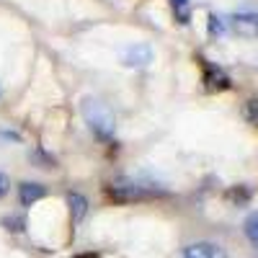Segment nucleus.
I'll list each match as a JSON object with an SVG mask.
<instances>
[{"mask_svg": "<svg viewBox=\"0 0 258 258\" xmlns=\"http://www.w3.org/2000/svg\"><path fill=\"white\" fill-rule=\"evenodd\" d=\"M83 114H85V119H88L93 135L98 140L106 142V140L114 137V116L101 101H85L83 103Z\"/></svg>", "mask_w": 258, "mask_h": 258, "instance_id": "f257e3e1", "label": "nucleus"}, {"mask_svg": "<svg viewBox=\"0 0 258 258\" xmlns=\"http://www.w3.org/2000/svg\"><path fill=\"white\" fill-rule=\"evenodd\" d=\"M106 194H109V199L124 204V202H142L147 197H155V194H163V191H153V188H147V186H140L135 181H111L109 186H106Z\"/></svg>", "mask_w": 258, "mask_h": 258, "instance_id": "f03ea898", "label": "nucleus"}, {"mask_svg": "<svg viewBox=\"0 0 258 258\" xmlns=\"http://www.w3.org/2000/svg\"><path fill=\"white\" fill-rule=\"evenodd\" d=\"M202 68H204V88H207L209 93L230 91V88H232V80H230V75H227L222 68H217V64H212V62H207V59H202Z\"/></svg>", "mask_w": 258, "mask_h": 258, "instance_id": "7ed1b4c3", "label": "nucleus"}, {"mask_svg": "<svg viewBox=\"0 0 258 258\" xmlns=\"http://www.w3.org/2000/svg\"><path fill=\"white\" fill-rule=\"evenodd\" d=\"M230 29L238 34V36H245V39H255L258 36V11H243V13H235L230 16Z\"/></svg>", "mask_w": 258, "mask_h": 258, "instance_id": "20e7f679", "label": "nucleus"}, {"mask_svg": "<svg viewBox=\"0 0 258 258\" xmlns=\"http://www.w3.org/2000/svg\"><path fill=\"white\" fill-rule=\"evenodd\" d=\"M178 258H227V253H225V248L217 245V243H207V240H202V243H191V245H186V248L181 250Z\"/></svg>", "mask_w": 258, "mask_h": 258, "instance_id": "39448f33", "label": "nucleus"}, {"mask_svg": "<svg viewBox=\"0 0 258 258\" xmlns=\"http://www.w3.org/2000/svg\"><path fill=\"white\" fill-rule=\"evenodd\" d=\"M153 62V47L150 44H132L121 52V64L126 68H145Z\"/></svg>", "mask_w": 258, "mask_h": 258, "instance_id": "423d86ee", "label": "nucleus"}, {"mask_svg": "<svg viewBox=\"0 0 258 258\" xmlns=\"http://www.w3.org/2000/svg\"><path fill=\"white\" fill-rule=\"evenodd\" d=\"M18 197H21V204H24V207H31L39 199L47 197V188L41 186V183H36V181H24V183L18 186Z\"/></svg>", "mask_w": 258, "mask_h": 258, "instance_id": "0eeeda50", "label": "nucleus"}, {"mask_svg": "<svg viewBox=\"0 0 258 258\" xmlns=\"http://www.w3.org/2000/svg\"><path fill=\"white\" fill-rule=\"evenodd\" d=\"M68 204H70V214H73V222L80 225L83 217H85V212H88V199L83 197V194L78 191H70L68 194Z\"/></svg>", "mask_w": 258, "mask_h": 258, "instance_id": "6e6552de", "label": "nucleus"}, {"mask_svg": "<svg viewBox=\"0 0 258 258\" xmlns=\"http://www.w3.org/2000/svg\"><path fill=\"white\" fill-rule=\"evenodd\" d=\"M170 11H173L176 21L183 24V26L191 21V3H188V0H170Z\"/></svg>", "mask_w": 258, "mask_h": 258, "instance_id": "1a4fd4ad", "label": "nucleus"}, {"mask_svg": "<svg viewBox=\"0 0 258 258\" xmlns=\"http://www.w3.org/2000/svg\"><path fill=\"white\" fill-rule=\"evenodd\" d=\"M243 232H245V238L258 248V212H250L245 222H243Z\"/></svg>", "mask_w": 258, "mask_h": 258, "instance_id": "9d476101", "label": "nucleus"}, {"mask_svg": "<svg viewBox=\"0 0 258 258\" xmlns=\"http://www.w3.org/2000/svg\"><path fill=\"white\" fill-rule=\"evenodd\" d=\"M227 199L235 202L238 207H243V204L250 202V188H248V186H232V188L227 191Z\"/></svg>", "mask_w": 258, "mask_h": 258, "instance_id": "9b49d317", "label": "nucleus"}, {"mask_svg": "<svg viewBox=\"0 0 258 258\" xmlns=\"http://www.w3.org/2000/svg\"><path fill=\"white\" fill-rule=\"evenodd\" d=\"M243 116H245L248 124L258 126V98H248V101L243 103Z\"/></svg>", "mask_w": 258, "mask_h": 258, "instance_id": "f8f14e48", "label": "nucleus"}, {"mask_svg": "<svg viewBox=\"0 0 258 258\" xmlns=\"http://www.w3.org/2000/svg\"><path fill=\"white\" fill-rule=\"evenodd\" d=\"M207 31H209L212 36H220V34H225V21H222L220 16L209 13V18H207Z\"/></svg>", "mask_w": 258, "mask_h": 258, "instance_id": "ddd939ff", "label": "nucleus"}, {"mask_svg": "<svg viewBox=\"0 0 258 258\" xmlns=\"http://www.w3.org/2000/svg\"><path fill=\"white\" fill-rule=\"evenodd\" d=\"M3 225H6L8 230H13V232H21V230H24V222H21L18 217H3Z\"/></svg>", "mask_w": 258, "mask_h": 258, "instance_id": "4468645a", "label": "nucleus"}, {"mask_svg": "<svg viewBox=\"0 0 258 258\" xmlns=\"http://www.w3.org/2000/svg\"><path fill=\"white\" fill-rule=\"evenodd\" d=\"M8 188H11V181H8V176H3V173H0V199H3L6 194H8Z\"/></svg>", "mask_w": 258, "mask_h": 258, "instance_id": "2eb2a0df", "label": "nucleus"}, {"mask_svg": "<svg viewBox=\"0 0 258 258\" xmlns=\"http://www.w3.org/2000/svg\"><path fill=\"white\" fill-rule=\"evenodd\" d=\"M34 160H41V163H49V168L54 165V160L47 155V153H41V150H39V153H34Z\"/></svg>", "mask_w": 258, "mask_h": 258, "instance_id": "dca6fc26", "label": "nucleus"}, {"mask_svg": "<svg viewBox=\"0 0 258 258\" xmlns=\"http://www.w3.org/2000/svg\"><path fill=\"white\" fill-rule=\"evenodd\" d=\"M75 258H98L96 253H80V255H75Z\"/></svg>", "mask_w": 258, "mask_h": 258, "instance_id": "f3484780", "label": "nucleus"}, {"mask_svg": "<svg viewBox=\"0 0 258 258\" xmlns=\"http://www.w3.org/2000/svg\"><path fill=\"white\" fill-rule=\"evenodd\" d=\"M255 258H258V255H255Z\"/></svg>", "mask_w": 258, "mask_h": 258, "instance_id": "a211bd4d", "label": "nucleus"}]
</instances>
